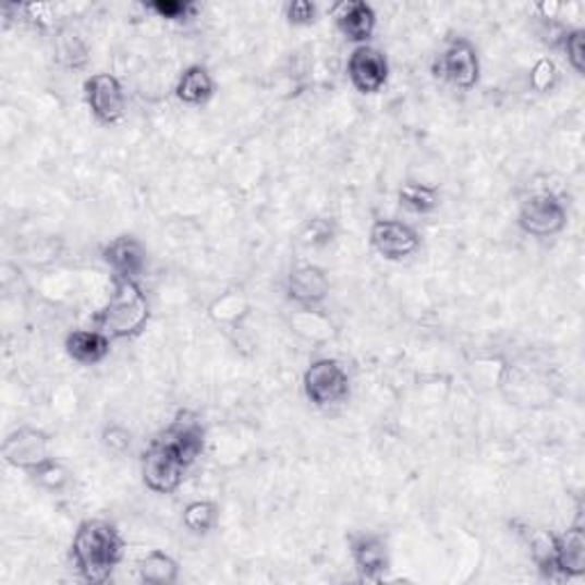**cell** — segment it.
<instances>
[{"label":"cell","mask_w":585,"mask_h":585,"mask_svg":"<svg viewBox=\"0 0 585 585\" xmlns=\"http://www.w3.org/2000/svg\"><path fill=\"white\" fill-rule=\"evenodd\" d=\"M158 439L166 443L170 451L179 455V460L191 466L202 458L204 447H206V430L202 426V421L193 412H179L172 424L158 435Z\"/></svg>","instance_id":"11"},{"label":"cell","mask_w":585,"mask_h":585,"mask_svg":"<svg viewBox=\"0 0 585 585\" xmlns=\"http://www.w3.org/2000/svg\"><path fill=\"white\" fill-rule=\"evenodd\" d=\"M528 81H531V87L535 92H543V95H545V92H551L558 85V81H560V72H558L556 62L551 58H540V60H537L533 64V69H531Z\"/></svg>","instance_id":"29"},{"label":"cell","mask_w":585,"mask_h":585,"mask_svg":"<svg viewBox=\"0 0 585 585\" xmlns=\"http://www.w3.org/2000/svg\"><path fill=\"white\" fill-rule=\"evenodd\" d=\"M110 345L112 341L92 327V330L69 332L64 339V353L81 366H97L110 355Z\"/></svg>","instance_id":"18"},{"label":"cell","mask_w":585,"mask_h":585,"mask_svg":"<svg viewBox=\"0 0 585 585\" xmlns=\"http://www.w3.org/2000/svg\"><path fill=\"white\" fill-rule=\"evenodd\" d=\"M287 297L297 309H318L330 297V277L316 264H300L287 277Z\"/></svg>","instance_id":"13"},{"label":"cell","mask_w":585,"mask_h":585,"mask_svg":"<svg viewBox=\"0 0 585 585\" xmlns=\"http://www.w3.org/2000/svg\"><path fill=\"white\" fill-rule=\"evenodd\" d=\"M291 327L309 341H325L334 334L332 322L320 316L318 309H297V314L291 318Z\"/></svg>","instance_id":"24"},{"label":"cell","mask_w":585,"mask_h":585,"mask_svg":"<svg viewBox=\"0 0 585 585\" xmlns=\"http://www.w3.org/2000/svg\"><path fill=\"white\" fill-rule=\"evenodd\" d=\"M174 97L191 108H202L210 99L216 97V78L208 72L204 64H191L185 66L176 85H174Z\"/></svg>","instance_id":"17"},{"label":"cell","mask_w":585,"mask_h":585,"mask_svg":"<svg viewBox=\"0 0 585 585\" xmlns=\"http://www.w3.org/2000/svg\"><path fill=\"white\" fill-rule=\"evenodd\" d=\"M556 49L563 51L570 66L578 76L585 74V31L583 28L560 31V35L556 39Z\"/></svg>","instance_id":"26"},{"label":"cell","mask_w":585,"mask_h":585,"mask_svg":"<svg viewBox=\"0 0 585 585\" xmlns=\"http://www.w3.org/2000/svg\"><path fill=\"white\" fill-rule=\"evenodd\" d=\"M398 204L412 216H430L441 206V193L437 185L410 181L398 191Z\"/></svg>","instance_id":"20"},{"label":"cell","mask_w":585,"mask_h":585,"mask_svg":"<svg viewBox=\"0 0 585 585\" xmlns=\"http://www.w3.org/2000/svg\"><path fill=\"white\" fill-rule=\"evenodd\" d=\"M585 574V528L581 524L556 535V581H572Z\"/></svg>","instance_id":"16"},{"label":"cell","mask_w":585,"mask_h":585,"mask_svg":"<svg viewBox=\"0 0 585 585\" xmlns=\"http://www.w3.org/2000/svg\"><path fill=\"white\" fill-rule=\"evenodd\" d=\"M370 247L387 261H405L421 249V233L403 220H378L370 227Z\"/></svg>","instance_id":"10"},{"label":"cell","mask_w":585,"mask_h":585,"mask_svg":"<svg viewBox=\"0 0 585 585\" xmlns=\"http://www.w3.org/2000/svg\"><path fill=\"white\" fill-rule=\"evenodd\" d=\"M345 72L350 85H353L359 95H378L389 83V60L376 46H355L348 58Z\"/></svg>","instance_id":"8"},{"label":"cell","mask_w":585,"mask_h":585,"mask_svg":"<svg viewBox=\"0 0 585 585\" xmlns=\"http://www.w3.org/2000/svg\"><path fill=\"white\" fill-rule=\"evenodd\" d=\"M432 76L458 89L470 92L480 81V58L476 46L466 37H455L443 44L432 60Z\"/></svg>","instance_id":"4"},{"label":"cell","mask_w":585,"mask_h":585,"mask_svg":"<svg viewBox=\"0 0 585 585\" xmlns=\"http://www.w3.org/2000/svg\"><path fill=\"white\" fill-rule=\"evenodd\" d=\"M145 10L174 23H188L199 14V5L193 0H154L145 5Z\"/></svg>","instance_id":"27"},{"label":"cell","mask_w":585,"mask_h":585,"mask_svg":"<svg viewBox=\"0 0 585 585\" xmlns=\"http://www.w3.org/2000/svg\"><path fill=\"white\" fill-rule=\"evenodd\" d=\"M58 58L72 69H81L87 62V44L83 41V37L74 31V28H62L58 33Z\"/></svg>","instance_id":"25"},{"label":"cell","mask_w":585,"mask_h":585,"mask_svg":"<svg viewBox=\"0 0 585 585\" xmlns=\"http://www.w3.org/2000/svg\"><path fill=\"white\" fill-rule=\"evenodd\" d=\"M302 391L314 407L330 410L348 401L350 376L339 359L318 357L304 370Z\"/></svg>","instance_id":"3"},{"label":"cell","mask_w":585,"mask_h":585,"mask_svg":"<svg viewBox=\"0 0 585 585\" xmlns=\"http://www.w3.org/2000/svg\"><path fill=\"white\" fill-rule=\"evenodd\" d=\"M287 21L295 28H307L314 26L318 21V5L312 0H293L287 5Z\"/></svg>","instance_id":"30"},{"label":"cell","mask_w":585,"mask_h":585,"mask_svg":"<svg viewBox=\"0 0 585 585\" xmlns=\"http://www.w3.org/2000/svg\"><path fill=\"white\" fill-rule=\"evenodd\" d=\"M300 239L307 247L322 249V247L334 243L337 227H334L332 220H327V218H314V220H309L307 224H304Z\"/></svg>","instance_id":"28"},{"label":"cell","mask_w":585,"mask_h":585,"mask_svg":"<svg viewBox=\"0 0 585 585\" xmlns=\"http://www.w3.org/2000/svg\"><path fill=\"white\" fill-rule=\"evenodd\" d=\"M28 476L39 489L49 491V495H60V491H64L69 485H72V472H69L66 466L56 458H49L39 466H35Z\"/></svg>","instance_id":"23"},{"label":"cell","mask_w":585,"mask_h":585,"mask_svg":"<svg viewBox=\"0 0 585 585\" xmlns=\"http://www.w3.org/2000/svg\"><path fill=\"white\" fill-rule=\"evenodd\" d=\"M517 224L531 239H551L568 227V208L551 193H535L522 202Z\"/></svg>","instance_id":"5"},{"label":"cell","mask_w":585,"mask_h":585,"mask_svg":"<svg viewBox=\"0 0 585 585\" xmlns=\"http://www.w3.org/2000/svg\"><path fill=\"white\" fill-rule=\"evenodd\" d=\"M181 522L191 535L204 537L210 531H216V526L220 524V505L216 501H208V499L191 501L188 505L183 508Z\"/></svg>","instance_id":"22"},{"label":"cell","mask_w":585,"mask_h":585,"mask_svg":"<svg viewBox=\"0 0 585 585\" xmlns=\"http://www.w3.org/2000/svg\"><path fill=\"white\" fill-rule=\"evenodd\" d=\"M185 466L174 451H170L166 443L158 437L149 443L147 451L139 460V474H143V483L154 495H174V491L183 485Z\"/></svg>","instance_id":"6"},{"label":"cell","mask_w":585,"mask_h":585,"mask_svg":"<svg viewBox=\"0 0 585 585\" xmlns=\"http://www.w3.org/2000/svg\"><path fill=\"white\" fill-rule=\"evenodd\" d=\"M526 545L535 568L549 581H556V535L545 528H526Z\"/></svg>","instance_id":"21"},{"label":"cell","mask_w":585,"mask_h":585,"mask_svg":"<svg viewBox=\"0 0 585 585\" xmlns=\"http://www.w3.org/2000/svg\"><path fill=\"white\" fill-rule=\"evenodd\" d=\"M51 455V437L39 428L21 426L12 430L3 441V460L19 472L31 474L35 466Z\"/></svg>","instance_id":"9"},{"label":"cell","mask_w":585,"mask_h":585,"mask_svg":"<svg viewBox=\"0 0 585 585\" xmlns=\"http://www.w3.org/2000/svg\"><path fill=\"white\" fill-rule=\"evenodd\" d=\"M137 576L147 585H172L181 576V565L170 553L154 549L147 556L139 558Z\"/></svg>","instance_id":"19"},{"label":"cell","mask_w":585,"mask_h":585,"mask_svg":"<svg viewBox=\"0 0 585 585\" xmlns=\"http://www.w3.org/2000/svg\"><path fill=\"white\" fill-rule=\"evenodd\" d=\"M101 443L110 453L122 455V453H126L131 449V432L122 424H108L103 428Z\"/></svg>","instance_id":"31"},{"label":"cell","mask_w":585,"mask_h":585,"mask_svg":"<svg viewBox=\"0 0 585 585\" xmlns=\"http://www.w3.org/2000/svg\"><path fill=\"white\" fill-rule=\"evenodd\" d=\"M334 26L341 37L355 46H364L373 39L378 28V12L366 0H343L332 8Z\"/></svg>","instance_id":"15"},{"label":"cell","mask_w":585,"mask_h":585,"mask_svg":"<svg viewBox=\"0 0 585 585\" xmlns=\"http://www.w3.org/2000/svg\"><path fill=\"white\" fill-rule=\"evenodd\" d=\"M83 95L92 117H95L99 124L114 126L126 117V92L117 76L108 72L92 74L83 83Z\"/></svg>","instance_id":"7"},{"label":"cell","mask_w":585,"mask_h":585,"mask_svg":"<svg viewBox=\"0 0 585 585\" xmlns=\"http://www.w3.org/2000/svg\"><path fill=\"white\" fill-rule=\"evenodd\" d=\"M108 302L92 318V327L103 332L110 341L135 339L147 330L151 304L147 293L133 279H112Z\"/></svg>","instance_id":"2"},{"label":"cell","mask_w":585,"mask_h":585,"mask_svg":"<svg viewBox=\"0 0 585 585\" xmlns=\"http://www.w3.org/2000/svg\"><path fill=\"white\" fill-rule=\"evenodd\" d=\"M124 537L108 520H85L78 524L72 560L78 576L87 583H106L124 558Z\"/></svg>","instance_id":"1"},{"label":"cell","mask_w":585,"mask_h":585,"mask_svg":"<svg viewBox=\"0 0 585 585\" xmlns=\"http://www.w3.org/2000/svg\"><path fill=\"white\" fill-rule=\"evenodd\" d=\"M348 549L362 581H380L387 574L391 556L380 533H353L348 537Z\"/></svg>","instance_id":"12"},{"label":"cell","mask_w":585,"mask_h":585,"mask_svg":"<svg viewBox=\"0 0 585 585\" xmlns=\"http://www.w3.org/2000/svg\"><path fill=\"white\" fill-rule=\"evenodd\" d=\"M101 259L110 268L112 279H133L139 282V277L147 270V247L143 241L124 233V236L112 239L103 249Z\"/></svg>","instance_id":"14"}]
</instances>
